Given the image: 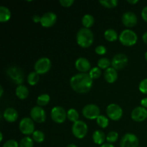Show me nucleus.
I'll list each match as a JSON object with an SVG mask.
<instances>
[{"instance_id":"f257e3e1","label":"nucleus","mask_w":147,"mask_h":147,"mask_svg":"<svg viewBox=\"0 0 147 147\" xmlns=\"http://www.w3.org/2000/svg\"><path fill=\"white\" fill-rule=\"evenodd\" d=\"M70 84L73 90L78 93L89 92L93 86V79L87 73H78L70 78Z\"/></svg>"},{"instance_id":"f03ea898","label":"nucleus","mask_w":147,"mask_h":147,"mask_svg":"<svg viewBox=\"0 0 147 147\" xmlns=\"http://www.w3.org/2000/svg\"><path fill=\"white\" fill-rule=\"evenodd\" d=\"M93 33L90 29L85 27L80 28L76 34L77 43L83 48H88L90 47L93 43Z\"/></svg>"},{"instance_id":"7ed1b4c3","label":"nucleus","mask_w":147,"mask_h":147,"mask_svg":"<svg viewBox=\"0 0 147 147\" xmlns=\"http://www.w3.org/2000/svg\"><path fill=\"white\" fill-rule=\"evenodd\" d=\"M119 41L123 45L128 46H133L137 42L138 36L135 32L131 30H124L121 32L119 35Z\"/></svg>"},{"instance_id":"20e7f679","label":"nucleus","mask_w":147,"mask_h":147,"mask_svg":"<svg viewBox=\"0 0 147 147\" xmlns=\"http://www.w3.org/2000/svg\"><path fill=\"white\" fill-rule=\"evenodd\" d=\"M6 72H7V74L9 78L15 84L20 86V85H22V83L24 81V72L22 70V68H20L18 66H9L7 69Z\"/></svg>"},{"instance_id":"39448f33","label":"nucleus","mask_w":147,"mask_h":147,"mask_svg":"<svg viewBox=\"0 0 147 147\" xmlns=\"http://www.w3.org/2000/svg\"><path fill=\"white\" fill-rule=\"evenodd\" d=\"M72 133L77 139H83L88 133V126L86 122L79 120L73 123L72 126Z\"/></svg>"},{"instance_id":"423d86ee","label":"nucleus","mask_w":147,"mask_h":147,"mask_svg":"<svg viewBox=\"0 0 147 147\" xmlns=\"http://www.w3.org/2000/svg\"><path fill=\"white\" fill-rule=\"evenodd\" d=\"M52 63L48 57H41L34 64V70L39 75L47 73L51 68Z\"/></svg>"},{"instance_id":"0eeeda50","label":"nucleus","mask_w":147,"mask_h":147,"mask_svg":"<svg viewBox=\"0 0 147 147\" xmlns=\"http://www.w3.org/2000/svg\"><path fill=\"white\" fill-rule=\"evenodd\" d=\"M100 111L98 106L97 105L93 104H88L83 107L82 110V113L83 116L88 119H96L99 116H100Z\"/></svg>"},{"instance_id":"6e6552de","label":"nucleus","mask_w":147,"mask_h":147,"mask_svg":"<svg viewBox=\"0 0 147 147\" xmlns=\"http://www.w3.org/2000/svg\"><path fill=\"white\" fill-rule=\"evenodd\" d=\"M19 128L22 134L24 135L32 134L34 132V121L28 117L23 118L20 122Z\"/></svg>"},{"instance_id":"1a4fd4ad","label":"nucleus","mask_w":147,"mask_h":147,"mask_svg":"<svg viewBox=\"0 0 147 147\" xmlns=\"http://www.w3.org/2000/svg\"><path fill=\"white\" fill-rule=\"evenodd\" d=\"M106 114L111 120L119 121L123 116V110L118 104L111 103L106 108Z\"/></svg>"},{"instance_id":"9d476101","label":"nucleus","mask_w":147,"mask_h":147,"mask_svg":"<svg viewBox=\"0 0 147 147\" xmlns=\"http://www.w3.org/2000/svg\"><path fill=\"white\" fill-rule=\"evenodd\" d=\"M128 57L123 53H119L113 56L111 60L112 67L116 70H122L128 64Z\"/></svg>"},{"instance_id":"9b49d317","label":"nucleus","mask_w":147,"mask_h":147,"mask_svg":"<svg viewBox=\"0 0 147 147\" xmlns=\"http://www.w3.org/2000/svg\"><path fill=\"white\" fill-rule=\"evenodd\" d=\"M51 118L57 123H63L67 118V112L62 106H55L51 111Z\"/></svg>"},{"instance_id":"f8f14e48","label":"nucleus","mask_w":147,"mask_h":147,"mask_svg":"<svg viewBox=\"0 0 147 147\" xmlns=\"http://www.w3.org/2000/svg\"><path fill=\"white\" fill-rule=\"evenodd\" d=\"M139 139L133 134H126L121 138L120 147H139Z\"/></svg>"},{"instance_id":"ddd939ff","label":"nucleus","mask_w":147,"mask_h":147,"mask_svg":"<svg viewBox=\"0 0 147 147\" xmlns=\"http://www.w3.org/2000/svg\"><path fill=\"white\" fill-rule=\"evenodd\" d=\"M31 119L37 123H43L46 120V113L44 109L40 106H34L30 111Z\"/></svg>"},{"instance_id":"4468645a","label":"nucleus","mask_w":147,"mask_h":147,"mask_svg":"<svg viewBox=\"0 0 147 147\" xmlns=\"http://www.w3.org/2000/svg\"><path fill=\"white\" fill-rule=\"evenodd\" d=\"M57 21V15L54 12L48 11L43 14L41 17V23L42 26L44 27H50L54 25Z\"/></svg>"},{"instance_id":"2eb2a0df","label":"nucleus","mask_w":147,"mask_h":147,"mask_svg":"<svg viewBox=\"0 0 147 147\" xmlns=\"http://www.w3.org/2000/svg\"><path fill=\"white\" fill-rule=\"evenodd\" d=\"M131 119L136 122H142L147 119V110L142 106L136 107L131 112Z\"/></svg>"},{"instance_id":"dca6fc26","label":"nucleus","mask_w":147,"mask_h":147,"mask_svg":"<svg viewBox=\"0 0 147 147\" xmlns=\"http://www.w3.org/2000/svg\"><path fill=\"white\" fill-rule=\"evenodd\" d=\"M138 19L132 11H126L122 16V22L126 27H133L137 24Z\"/></svg>"},{"instance_id":"f3484780","label":"nucleus","mask_w":147,"mask_h":147,"mask_svg":"<svg viewBox=\"0 0 147 147\" xmlns=\"http://www.w3.org/2000/svg\"><path fill=\"white\" fill-rule=\"evenodd\" d=\"M76 68L81 73H86L91 70V65L88 59L85 57H79L75 63Z\"/></svg>"},{"instance_id":"a211bd4d","label":"nucleus","mask_w":147,"mask_h":147,"mask_svg":"<svg viewBox=\"0 0 147 147\" xmlns=\"http://www.w3.org/2000/svg\"><path fill=\"white\" fill-rule=\"evenodd\" d=\"M3 117L7 122L13 123L18 119V112L14 108H7L3 113Z\"/></svg>"},{"instance_id":"6ab92c4d","label":"nucleus","mask_w":147,"mask_h":147,"mask_svg":"<svg viewBox=\"0 0 147 147\" xmlns=\"http://www.w3.org/2000/svg\"><path fill=\"white\" fill-rule=\"evenodd\" d=\"M104 79L107 83H113L116 81L118 78L117 70H115L113 67H109L106 69L104 72Z\"/></svg>"},{"instance_id":"aec40b11","label":"nucleus","mask_w":147,"mask_h":147,"mask_svg":"<svg viewBox=\"0 0 147 147\" xmlns=\"http://www.w3.org/2000/svg\"><path fill=\"white\" fill-rule=\"evenodd\" d=\"M92 138H93V142L98 145H103L105 140H106V135L100 130L95 131L93 132Z\"/></svg>"},{"instance_id":"412c9836","label":"nucleus","mask_w":147,"mask_h":147,"mask_svg":"<svg viewBox=\"0 0 147 147\" xmlns=\"http://www.w3.org/2000/svg\"><path fill=\"white\" fill-rule=\"evenodd\" d=\"M16 96L21 100L26 99L29 96V89L23 85H20L16 88Z\"/></svg>"},{"instance_id":"4be33fe9","label":"nucleus","mask_w":147,"mask_h":147,"mask_svg":"<svg viewBox=\"0 0 147 147\" xmlns=\"http://www.w3.org/2000/svg\"><path fill=\"white\" fill-rule=\"evenodd\" d=\"M11 17V11L7 7L1 6L0 7V22H6L9 20Z\"/></svg>"},{"instance_id":"5701e85b","label":"nucleus","mask_w":147,"mask_h":147,"mask_svg":"<svg viewBox=\"0 0 147 147\" xmlns=\"http://www.w3.org/2000/svg\"><path fill=\"white\" fill-rule=\"evenodd\" d=\"M104 37L107 41L109 42H114L117 40L118 36L117 32L115 31L113 29H108L104 32Z\"/></svg>"},{"instance_id":"b1692460","label":"nucleus","mask_w":147,"mask_h":147,"mask_svg":"<svg viewBox=\"0 0 147 147\" xmlns=\"http://www.w3.org/2000/svg\"><path fill=\"white\" fill-rule=\"evenodd\" d=\"M94 17L91 14H85L83 18H82V24L84 26L85 28H90L94 24Z\"/></svg>"},{"instance_id":"393cba45","label":"nucleus","mask_w":147,"mask_h":147,"mask_svg":"<svg viewBox=\"0 0 147 147\" xmlns=\"http://www.w3.org/2000/svg\"><path fill=\"white\" fill-rule=\"evenodd\" d=\"M40 80V75L37 73L34 72H32L27 76V83L30 85V86H35Z\"/></svg>"},{"instance_id":"a878e982","label":"nucleus","mask_w":147,"mask_h":147,"mask_svg":"<svg viewBox=\"0 0 147 147\" xmlns=\"http://www.w3.org/2000/svg\"><path fill=\"white\" fill-rule=\"evenodd\" d=\"M50 100V97L48 94H42L38 96L37 99V106H46L49 103Z\"/></svg>"},{"instance_id":"bb28decb","label":"nucleus","mask_w":147,"mask_h":147,"mask_svg":"<svg viewBox=\"0 0 147 147\" xmlns=\"http://www.w3.org/2000/svg\"><path fill=\"white\" fill-rule=\"evenodd\" d=\"M67 118L70 121L75 122L79 121V113L75 109H69L68 111L67 112Z\"/></svg>"},{"instance_id":"cd10ccee","label":"nucleus","mask_w":147,"mask_h":147,"mask_svg":"<svg viewBox=\"0 0 147 147\" xmlns=\"http://www.w3.org/2000/svg\"><path fill=\"white\" fill-rule=\"evenodd\" d=\"M111 65V62L110 61V60L106 57H102L100 58L98 61V67L100 69H103V70H106V69L109 68L110 65Z\"/></svg>"},{"instance_id":"c85d7f7f","label":"nucleus","mask_w":147,"mask_h":147,"mask_svg":"<svg viewBox=\"0 0 147 147\" xmlns=\"http://www.w3.org/2000/svg\"><path fill=\"white\" fill-rule=\"evenodd\" d=\"M96 123H97V124L100 127L103 128V129H106V128L109 126V120L106 116L100 115V116L96 119Z\"/></svg>"},{"instance_id":"c756f323","label":"nucleus","mask_w":147,"mask_h":147,"mask_svg":"<svg viewBox=\"0 0 147 147\" xmlns=\"http://www.w3.org/2000/svg\"><path fill=\"white\" fill-rule=\"evenodd\" d=\"M99 3L103 7L108 9H112L116 7L118 5L117 0H100Z\"/></svg>"},{"instance_id":"7c9ffc66","label":"nucleus","mask_w":147,"mask_h":147,"mask_svg":"<svg viewBox=\"0 0 147 147\" xmlns=\"http://www.w3.org/2000/svg\"><path fill=\"white\" fill-rule=\"evenodd\" d=\"M45 134L41 131H34V133L32 134V139L37 143H42L45 140Z\"/></svg>"},{"instance_id":"2f4dec72","label":"nucleus","mask_w":147,"mask_h":147,"mask_svg":"<svg viewBox=\"0 0 147 147\" xmlns=\"http://www.w3.org/2000/svg\"><path fill=\"white\" fill-rule=\"evenodd\" d=\"M33 146L34 140L29 136H25L20 141V147H33Z\"/></svg>"},{"instance_id":"473e14b6","label":"nucleus","mask_w":147,"mask_h":147,"mask_svg":"<svg viewBox=\"0 0 147 147\" xmlns=\"http://www.w3.org/2000/svg\"><path fill=\"white\" fill-rule=\"evenodd\" d=\"M102 74L101 69L99 68L98 67H94L91 68V70L89 71V76H90L92 79H97L100 77Z\"/></svg>"},{"instance_id":"72a5a7b5","label":"nucleus","mask_w":147,"mask_h":147,"mask_svg":"<svg viewBox=\"0 0 147 147\" xmlns=\"http://www.w3.org/2000/svg\"><path fill=\"white\" fill-rule=\"evenodd\" d=\"M118 138H119V134L116 131H111L106 136V141L108 142V143L112 144L116 142L118 140Z\"/></svg>"},{"instance_id":"f704fd0d","label":"nucleus","mask_w":147,"mask_h":147,"mask_svg":"<svg viewBox=\"0 0 147 147\" xmlns=\"http://www.w3.org/2000/svg\"><path fill=\"white\" fill-rule=\"evenodd\" d=\"M139 90L144 94H147V78L144 79L139 83Z\"/></svg>"},{"instance_id":"c9c22d12","label":"nucleus","mask_w":147,"mask_h":147,"mask_svg":"<svg viewBox=\"0 0 147 147\" xmlns=\"http://www.w3.org/2000/svg\"><path fill=\"white\" fill-rule=\"evenodd\" d=\"M2 147H20V144H18V143L14 139H10L7 141Z\"/></svg>"},{"instance_id":"e433bc0d","label":"nucleus","mask_w":147,"mask_h":147,"mask_svg":"<svg viewBox=\"0 0 147 147\" xmlns=\"http://www.w3.org/2000/svg\"><path fill=\"white\" fill-rule=\"evenodd\" d=\"M106 47H104L103 45H98L96 47L95 49V52H96V54L99 55H105L106 53Z\"/></svg>"},{"instance_id":"4c0bfd02","label":"nucleus","mask_w":147,"mask_h":147,"mask_svg":"<svg viewBox=\"0 0 147 147\" xmlns=\"http://www.w3.org/2000/svg\"><path fill=\"white\" fill-rule=\"evenodd\" d=\"M74 3V0H60V4L64 7H70Z\"/></svg>"},{"instance_id":"58836bf2","label":"nucleus","mask_w":147,"mask_h":147,"mask_svg":"<svg viewBox=\"0 0 147 147\" xmlns=\"http://www.w3.org/2000/svg\"><path fill=\"white\" fill-rule=\"evenodd\" d=\"M142 17L144 20L147 23V6L144 7L142 11Z\"/></svg>"},{"instance_id":"ea45409f","label":"nucleus","mask_w":147,"mask_h":147,"mask_svg":"<svg viewBox=\"0 0 147 147\" xmlns=\"http://www.w3.org/2000/svg\"><path fill=\"white\" fill-rule=\"evenodd\" d=\"M32 21L34 22V23H39L41 22V17L37 14H35L32 17Z\"/></svg>"},{"instance_id":"a19ab883","label":"nucleus","mask_w":147,"mask_h":147,"mask_svg":"<svg viewBox=\"0 0 147 147\" xmlns=\"http://www.w3.org/2000/svg\"><path fill=\"white\" fill-rule=\"evenodd\" d=\"M141 105H142V107L145 108V109H147V98H143L142 100H141Z\"/></svg>"},{"instance_id":"79ce46f5","label":"nucleus","mask_w":147,"mask_h":147,"mask_svg":"<svg viewBox=\"0 0 147 147\" xmlns=\"http://www.w3.org/2000/svg\"><path fill=\"white\" fill-rule=\"evenodd\" d=\"M142 40H143L144 42L146 43L147 45V32H146L143 34V36H142Z\"/></svg>"},{"instance_id":"37998d69","label":"nucleus","mask_w":147,"mask_h":147,"mask_svg":"<svg viewBox=\"0 0 147 147\" xmlns=\"http://www.w3.org/2000/svg\"><path fill=\"white\" fill-rule=\"evenodd\" d=\"M100 147H115L113 146V144H109V143H107V144H103V145H101Z\"/></svg>"},{"instance_id":"c03bdc74","label":"nucleus","mask_w":147,"mask_h":147,"mask_svg":"<svg viewBox=\"0 0 147 147\" xmlns=\"http://www.w3.org/2000/svg\"><path fill=\"white\" fill-rule=\"evenodd\" d=\"M128 2L131 4H135L139 2V0H128Z\"/></svg>"},{"instance_id":"a18cd8bd","label":"nucleus","mask_w":147,"mask_h":147,"mask_svg":"<svg viewBox=\"0 0 147 147\" xmlns=\"http://www.w3.org/2000/svg\"><path fill=\"white\" fill-rule=\"evenodd\" d=\"M3 93H4V90H3L2 86H0V97H2Z\"/></svg>"},{"instance_id":"49530a36","label":"nucleus","mask_w":147,"mask_h":147,"mask_svg":"<svg viewBox=\"0 0 147 147\" xmlns=\"http://www.w3.org/2000/svg\"><path fill=\"white\" fill-rule=\"evenodd\" d=\"M3 139V134L1 132H0V142H2Z\"/></svg>"},{"instance_id":"de8ad7c7","label":"nucleus","mask_w":147,"mask_h":147,"mask_svg":"<svg viewBox=\"0 0 147 147\" xmlns=\"http://www.w3.org/2000/svg\"><path fill=\"white\" fill-rule=\"evenodd\" d=\"M66 147H78V146L75 144H69V145H67Z\"/></svg>"},{"instance_id":"09e8293b","label":"nucleus","mask_w":147,"mask_h":147,"mask_svg":"<svg viewBox=\"0 0 147 147\" xmlns=\"http://www.w3.org/2000/svg\"><path fill=\"white\" fill-rule=\"evenodd\" d=\"M144 57H145V60H146L147 61V52L146 53H145V55H144Z\"/></svg>"}]
</instances>
